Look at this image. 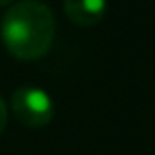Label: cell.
I'll return each mask as SVG.
<instances>
[{
  "label": "cell",
  "mask_w": 155,
  "mask_h": 155,
  "mask_svg": "<svg viewBox=\"0 0 155 155\" xmlns=\"http://www.w3.org/2000/svg\"><path fill=\"white\" fill-rule=\"evenodd\" d=\"M0 38L10 55L22 61L43 57L55 39V16L41 0H20L6 10Z\"/></svg>",
  "instance_id": "6da1fadb"
},
{
  "label": "cell",
  "mask_w": 155,
  "mask_h": 155,
  "mask_svg": "<svg viewBox=\"0 0 155 155\" xmlns=\"http://www.w3.org/2000/svg\"><path fill=\"white\" fill-rule=\"evenodd\" d=\"M8 110L26 128H45L53 120L55 104L47 91L34 84H24L12 92Z\"/></svg>",
  "instance_id": "7a4b0ae2"
},
{
  "label": "cell",
  "mask_w": 155,
  "mask_h": 155,
  "mask_svg": "<svg viewBox=\"0 0 155 155\" xmlns=\"http://www.w3.org/2000/svg\"><path fill=\"white\" fill-rule=\"evenodd\" d=\"M65 16L79 28H92L104 20L108 0H65Z\"/></svg>",
  "instance_id": "3957f363"
},
{
  "label": "cell",
  "mask_w": 155,
  "mask_h": 155,
  "mask_svg": "<svg viewBox=\"0 0 155 155\" xmlns=\"http://www.w3.org/2000/svg\"><path fill=\"white\" fill-rule=\"evenodd\" d=\"M8 114H10L8 104L4 102V98L0 96V134L4 132V128H6V124H8Z\"/></svg>",
  "instance_id": "277c9868"
},
{
  "label": "cell",
  "mask_w": 155,
  "mask_h": 155,
  "mask_svg": "<svg viewBox=\"0 0 155 155\" xmlns=\"http://www.w3.org/2000/svg\"><path fill=\"white\" fill-rule=\"evenodd\" d=\"M8 4H14V0H0V6H8Z\"/></svg>",
  "instance_id": "5b68a950"
}]
</instances>
